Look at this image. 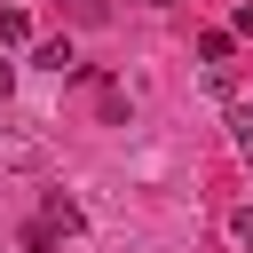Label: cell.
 Listing matches in <instances>:
<instances>
[{
  "label": "cell",
  "mask_w": 253,
  "mask_h": 253,
  "mask_svg": "<svg viewBox=\"0 0 253 253\" xmlns=\"http://www.w3.org/2000/svg\"><path fill=\"white\" fill-rule=\"evenodd\" d=\"M40 221H47V229H63V237H79V229H87V213H79L63 190H47V213H40Z\"/></svg>",
  "instance_id": "3"
},
{
  "label": "cell",
  "mask_w": 253,
  "mask_h": 253,
  "mask_svg": "<svg viewBox=\"0 0 253 253\" xmlns=\"http://www.w3.org/2000/svg\"><path fill=\"white\" fill-rule=\"evenodd\" d=\"M229 237H237V245L253 253V206H237V213H229Z\"/></svg>",
  "instance_id": "8"
},
{
  "label": "cell",
  "mask_w": 253,
  "mask_h": 253,
  "mask_svg": "<svg viewBox=\"0 0 253 253\" xmlns=\"http://www.w3.org/2000/svg\"><path fill=\"white\" fill-rule=\"evenodd\" d=\"M40 158H47V142H40V134H24V126H0V166H8V174L40 166Z\"/></svg>",
  "instance_id": "1"
},
{
  "label": "cell",
  "mask_w": 253,
  "mask_h": 253,
  "mask_svg": "<svg viewBox=\"0 0 253 253\" xmlns=\"http://www.w3.org/2000/svg\"><path fill=\"white\" fill-rule=\"evenodd\" d=\"M8 87H16V63H8V47H0V95H8Z\"/></svg>",
  "instance_id": "9"
},
{
  "label": "cell",
  "mask_w": 253,
  "mask_h": 253,
  "mask_svg": "<svg viewBox=\"0 0 253 253\" xmlns=\"http://www.w3.org/2000/svg\"><path fill=\"white\" fill-rule=\"evenodd\" d=\"M150 8H174V0H150Z\"/></svg>",
  "instance_id": "10"
},
{
  "label": "cell",
  "mask_w": 253,
  "mask_h": 253,
  "mask_svg": "<svg viewBox=\"0 0 253 253\" xmlns=\"http://www.w3.org/2000/svg\"><path fill=\"white\" fill-rule=\"evenodd\" d=\"M229 150L253 166V103H237V111H229Z\"/></svg>",
  "instance_id": "5"
},
{
  "label": "cell",
  "mask_w": 253,
  "mask_h": 253,
  "mask_svg": "<svg viewBox=\"0 0 253 253\" xmlns=\"http://www.w3.org/2000/svg\"><path fill=\"white\" fill-rule=\"evenodd\" d=\"M55 8H63V16H71V24H103V16H111V8H103V0H55Z\"/></svg>",
  "instance_id": "7"
},
{
  "label": "cell",
  "mask_w": 253,
  "mask_h": 253,
  "mask_svg": "<svg viewBox=\"0 0 253 253\" xmlns=\"http://www.w3.org/2000/svg\"><path fill=\"white\" fill-rule=\"evenodd\" d=\"M32 63H40V71H55V79H71V71H79L71 40H40V47H32Z\"/></svg>",
  "instance_id": "2"
},
{
  "label": "cell",
  "mask_w": 253,
  "mask_h": 253,
  "mask_svg": "<svg viewBox=\"0 0 253 253\" xmlns=\"http://www.w3.org/2000/svg\"><path fill=\"white\" fill-rule=\"evenodd\" d=\"M198 55H206V71H229V32H198Z\"/></svg>",
  "instance_id": "6"
},
{
  "label": "cell",
  "mask_w": 253,
  "mask_h": 253,
  "mask_svg": "<svg viewBox=\"0 0 253 253\" xmlns=\"http://www.w3.org/2000/svg\"><path fill=\"white\" fill-rule=\"evenodd\" d=\"M32 40V16H24V0H0V47H24Z\"/></svg>",
  "instance_id": "4"
}]
</instances>
